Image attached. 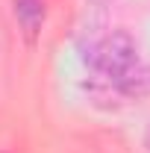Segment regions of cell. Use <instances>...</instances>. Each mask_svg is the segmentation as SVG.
Here are the masks:
<instances>
[{
  "label": "cell",
  "mask_w": 150,
  "mask_h": 153,
  "mask_svg": "<svg viewBox=\"0 0 150 153\" xmlns=\"http://www.w3.org/2000/svg\"><path fill=\"white\" fill-rule=\"evenodd\" d=\"M85 65L94 71L97 79L103 82H112L115 76H121L124 71H130L132 65L138 62V50H135V41L130 33L124 30H115L109 36H103L100 41H94L91 47L85 50Z\"/></svg>",
  "instance_id": "1"
},
{
  "label": "cell",
  "mask_w": 150,
  "mask_h": 153,
  "mask_svg": "<svg viewBox=\"0 0 150 153\" xmlns=\"http://www.w3.org/2000/svg\"><path fill=\"white\" fill-rule=\"evenodd\" d=\"M106 85L121 97H132V100L144 97L150 91V68H144L141 62H135L130 71H124L121 76H115L112 82H106Z\"/></svg>",
  "instance_id": "2"
},
{
  "label": "cell",
  "mask_w": 150,
  "mask_h": 153,
  "mask_svg": "<svg viewBox=\"0 0 150 153\" xmlns=\"http://www.w3.org/2000/svg\"><path fill=\"white\" fill-rule=\"evenodd\" d=\"M15 18H18L27 41H33L44 24V3L41 0H15Z\"/></svg>",
  "instance_id": "3"
}]
</instances>
